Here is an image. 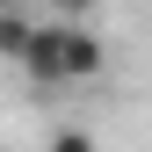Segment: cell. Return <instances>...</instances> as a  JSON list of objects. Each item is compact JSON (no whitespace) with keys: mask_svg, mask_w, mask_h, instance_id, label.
<instances>
[{"mask_svg":"<svg viewBox=\"0 0 152 152\" xmlns=\"http://www.w3.org/2000/svg\"><path fill=\"white\" fill-rule=\"evenodd\" d=\"M58 58H65V87L72 80H102L109 51H102V36L87 29V15H58Z\"/></svg>","mask_w":152,"mask_h":152,"instance_id":"1","label":"cell"},{"mask_svg":"<svg viewBox=\"0 0 152 152\" xmlns=\"http://www.w3.org/2000/svg\"><path fill=\"white\" fill-rule=\"evenodd\" d=\"M22 72L36 87H65V58H58V22H36L29 51H22Z\"/></svg>","mask_w":152,"mask_h":152,"instance_id":"2","label":"cell"},{"mask_svg":"<svg viewBox=\"0 0 152 152\" xmlns=\"http://www.w3.org/2000/svg\"><path fill=\"white\" fill-rule=\"evenodd\" d=\"M29 36H36V22H29L22 7H0V58H15V65H22Z\"/></svg>","mask_w":152,"mask_h":152,"instance_id":"3","label":"cell"},{"mask_svg":"<svg viewBox=\"0 0 152 152\" xmlns=\"http://www.w3.org/2000/svg\"><path fill=\"white\" fill-rule=\"evenodd\" d=\"M51 7H58V15H94L102 0H51Z\"/></svg>","mask_w":152,"mask_h":152,"instance_id":"4","label":"cell"}]
</instances>
